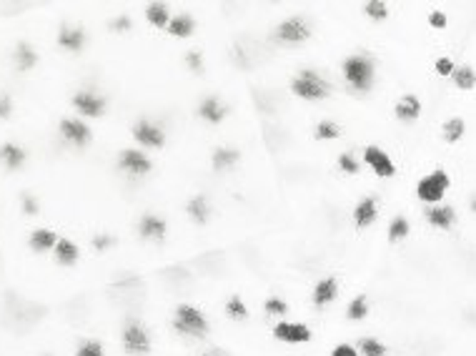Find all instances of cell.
Here are the masks:
<instances>
[{"label":"cell","instance_id":"1","mask_svg":"<svg viewBox=\"0 0 476 356\" xmlns=\"http://www.w3.org/2000/svg\"><path fill=\"white\" fill-rule=\"evenodd\" d=\"M344 80L356 93H369L374 88V75H376V63L369 56H349L341 66Z\"/></svg>","mask_w":476,"mask_h":356},{"label":"cell","instance_id":"2","mask_svg":"<svg viewBox=\"0 0 476 356\" xmlns=\"http://www.w3.org/2000/svg\"><path fill=\"white\" fill-rule=\"evenodd\" d=\"M173 329L178 334L191 336V339H206L211 331V324L203 311H199L191 304H181L176 309V314H173Z\"/></svg>","mask_w":476,"mask_h":356},{"label":"cell","instance_id":"3","mask_svg":"<svg viewBox=\"0 0 476 356\" xmlns=\"http://www.w3.org/2000/svg\"><path fill=\"white\" fill-rule=\"evenodd\" d=\"M291 93L304 100H324L331 93V83L326 78H321L316 70H301L291 80Z\"/></svg>","mask_w":476,"mask_h":356},{"label":"cell","instance_id":"4","mask_svg":"<svg viewBox=\"0 0 476 356\" xmlns=\"http://www.w3.org/2000/svg\"><path fill=\"white\" fill-rule=\"evenodd\" d=\"M449 186H451L449 173H446L444 168H436V171H431L429 176H424L419 184H416V196H419L424 204L436 206L446 196Z\"/></svg>","mask_w":476,"mask_h":356},{"label":"cell","instance_id":"5","mask_svg":"<svg viewBox=\"0 0 476 356\" xmlns=\"http://www.w3.org/2000/svg\"><path fill=\"white\" fill-rule=\"evenodd\" d=\"M123 351L128 356H148L151 354V334L141 321H128L123 326Z\"/></svg>","mask_w":476,"mask_h":356},{"label":"cell","instance_id":"6","mask_svg":"<svg viewBox=\"0 0 476 356\" xmlns=\"http://www.w3.org/2000/svg\"><path fill=\"white\" fill-rule=\"evenodd\" d=\"M131 133H133V138H136V141L146 148H163L166 146V131H163L158 123L148 121V118H141V121L133 123Z\"/></svg>","mask_w":476,"mask_h":356},{"label":"cell","instance_id":"7","mask_svg":"<svg viewBox=\"0 0 476 356\" xmlns=\"http://www.w3.org/2000/svg\"><path fill=\"white\" fill-rule=\"evenodd\" d=\"M118 168H121L123 173H128V176L141 178L153 171V163L151 158L138 151V148H126V151H121V156H118Z\"/></svg>","mask_w":476,"mask_h":356},{"label":"cell","instance_id":"8","mask_svg":"<svg viewBox=\"0 0 476 356\" xmlns=\"http://www.w3.org/2000/svg\"><path fill=\"white\" fill-rule=\"evenodd\" d=\"M70 103H73V108L78 110L80 115H85V118H100V115L105 113V108H108V100H105L103 95L93 93V90H78V93L70 98Z\"/></svg>","mask_w":476,"mask_h":356},{"label":"cell","instance_id":"9","mask_svg":"<svg viewBox=\"0 0 476 356\" xmlns=\"http://www.w3.org/2000/svg\"><path fill=\"white\" fill-rule=\"evenodd\" d=\"M311 36V28L304 18L293 16L288 21H283L281 26L276 28V41L286 43V46H296V43H304L306 38Z\"/></svg>","mask_w":476,"mask_h":356},{"label":"cell","instance_id":"10","mask_svg":"<svg viewBox=\"0 0 476 356\" xmlns=\"http://www.w3.org/2000/svg\"><path fill=\"white\" fill-rule=\"evenodd\" d=\"M58 131H60L63 141H68L70 146L85 148L90 141H93V133H90V128L85 126L83 121H78V118H60V126H58Z\"/></svg>","mask_w":476,"mask_h":356},{"label":"cell","instance_id":"11","mask_svg":"<svg viewBox=\"0 0 476 356\" xmlns=\"http://www.w3.org/2000/svg\"><path fill=\"white\" fill-rule=\"evenodd\" d=\"M364 163L376 173L379 178H391L396 173V166H393L391 156H388L384 148L379 146H366L364 148Z\"/></svg>","mask_w":476,"mask_h":356},{"label":"cell","instance_id":"12","mask_svg":"<svg viewBox=\"0 0 476 356\" xmlns=\"http://www.w3.org/2000/svg\"><path fill=\"white\" fill-rule=\"evenodd\" d=\"M273 339L283 341V344H306V341H311V329L306 324H296V321H278L273 326Z\"/></svg>","mask_w":476,"mask_h":356},{"label":"cell","instance_id":"13","mask_svg":"<svg viewBox=\"0 0 476 356\" xmlns=\"http://www.w3.org/2000/svg\"><path fill=\"white\" fill-rule=\"evenodd\" d=\"M58 46L68 53H80L85 48V31L80 26H60Z\"/></svg>","mask_w":476,"mask_h":356},{"label":"cell","instance_id":"14","mask_svg":"<svg viewBox=\"0 0 476 356\" xmlns=\"http://www.w3.org/2000/svg\"><path fill=\"white\" fill-rule=\"evenodd\" d=\"M166 231H168L166 219H161V216L156 214H146L141 219V224H138V234H141L146 241H163V239H166Z\"/></svg>","mask_w":476,"mask_h":356},{"label":"cell","instance_id":"15","mask_svg":"<svg viewBox=\"0 0 476 356\" xmlns=\"http://www.w3.org/2000/svg\"><path fill=\"white\" fill-rule=\"evenodd\" d=\"M38 53L36 48L31 46L28 41H21L16 46V51H13V68L18 70V73H28V70H33L38 66Z\"/></svg>","mask_w":476,"mask_h":356},{"label":"cell","instance_id":"16","mask_svg":"<svg viewBox=\"0 0 476 356\" xmlns=\"http://www.w3.org/2000/svg\"><path fill=\"white\" fill-rule=\"evenodd\" d=\"M339 296V281L334 276L321 278L314 286V293H311V301H314L316 309H324V306L334 304V299Z\"/></svg>","mask_w":476,"mask_h":356},{"label":"cell","instance_id":"17","mask_svg":"<svg viewBox=\"0 0 476 356\" xmlns=\"http://www.w3.org/2000/svg\"><path fill=\"white\" fill-rule=\"evenodd\" d=\"M199 115L203 118L206 123H211V126H218V123L226 121V115H228V105H223L218 98H213V95H208V98L201 100L199 105Z\"/></svg>","mask_w":476,"mask_h":356},{"label":"cell","instance_id":"18","mask_svg":"<svg viewBox=\"0 0 476 356\" xmlns=\"http://www.w3.org/2000/svg\"><path fill=\"white\" fill-rule=\"evenodd\" d=\"M26 158H28L26 148L18 146V143L8 141L0 146V166L8 168V171H18V168H23L26 166Z\"/></svg>","mask_w":476,"mask_h":356},{"label":"cell","instance_id":"19","mask_svg":"<svg viewBox=\"0 0 476 356\" xmlns=\"http://www.w3.org/2000/svg\"><path fill=\"white\" fill-rule=\"evenodd\" d=\"M58 239H60V236H58L55 231L36 229V231H31V236H28V246H31V251H36V253H48L55 248Z\"/></svg>","mask_w":476,"mask_h":356},{"label":"cell","instance_id":"20","mask_svg":"<svg viewBox=\"0 0 476 356\" xmlns=\"http://www.w3.org/2000/svg\"><path fill=\"white\" fill-rule=\"evenodd\" d=\"M53 258H55L58 266H75L80 258V248L70 239H58L55 248H53Z\"/></svg>","mask_w":476,"mask_h":356},{"label":"cell","instance_id":"21","mask_svg":"<svg viewBox=\"0 0 476 356\" xmlns=\"http://www.w3.org/2000/svg\"><path fill=\"white\" fill-rule=\"evenodd\" d=\"M426 221H429L434 229H441V231H449L451 226L456 224V211L451 209V206H431L429 211H426Z\"/></svg>","mask_w":476,"mask_h":356},{"label":"cell","instance_id":"22","mask_svg":"<svg viewBox=\"0 0 476 356\" xmlns=\"http://www.w3.org/2000/svg\"><path fill=\"white\" fill-rule=\"evenodd\" d=\"M393 113H396L398 121H406V123L416 121V118L421 115V100L413 93H406L396 105H393Z\"/></svg>","mask_w":476,"mask_h":356},{"label":"cell","instance_id":"23","mask_svg":"<svg viewBox=\"0 0 476 356\" xmlns=\"http://www.w3.org/2000/svg\"><path fill=\"white\" fill-rule=\"evenodd\" d=\"M379 219V206H376V199H364L361 204L354 209V224L356 229H369V226L374 224V221Z\"/></svg>","mask_w":476,"mask_h":356},{"label":"cell","instance_id":"24","mask_svg":"<svg viewBox=\"0 0 476 356\" xmlns=\"http://www.w3.org/2000/svg\"><path fill=\"white\" fill-rule=\"evenodd\" d=\"M241 161V151H236V148H216L213 156H211V163H213L216 171H226V168H233L236 163Z\"/></svg>","mask_w":476,"mask_h":356},{"label":"cell","instance_id":"25","mask_svg":"<svg viewBox=\"0 0 476 356\" xmlns=\"http://www.w3.org/2000/svg\"><path fill=\"white\" fill-rule=\"evenodd\" d=\"M186 214L191 216V221H194V224L203 226L206 221H208V216H211L208 199H206V196H194V199L189 201V206H186Z\"/></svg>","mask_w":476,"mask_h":356},{"label":"cell","instance_id":"26","mask_svg":"<svg viewBox=\"0 0 476 356\" xmlns=\"http://www.w3.org/2000/svg\"><path fill=\"white\" fill-rule=\"evenodd\" d=\"M166 31L171 33L173 38H189L191 33L196 31V21L191 16H176L168 21Z\"/></svg>","mask_w":476,"mask_h":356},{"label":"cell","instance_id":"27","mask_svg":"<svg viewBox=\"0 0 476 356\" xmlns=\"http://www.w3.org/2000/svg\"><path fill=\"white\" fill-rule=\"evenodd\" d=\"M146 21L153 28H166L171 21V13H168V3H148L146 6Z\"/></svg>","mask_w":476,"mask_h":356},{"label":"cell","instance_id":"28","mask_svg":"<svg viewBox=\"0 0 476 356\" xmlns=\"http://www.w3.org/2000/svg\"><path fill=\"white\" fill-rule=\"evenodd\" d=\"M464 133H466L464 118H449V121L441 126V138H444L446 143H459L461 138H464Z\"/></svg>","mask_w":476,"mask_h":356},{"label":"cell","instance_id":"29","mask_svg":"<svg viewBox=\"0 0 476 356\" xmlns=\"http://www.w3.org/2000/svg\"><path fill=\"white\" fill-rule=\"evenodd\" d=\"M408 234H411V224H408V219H403V216H396V219L388 224V241L391 244L403 241Z\"/></svg>","mask_w":476,"mask_h":356},{"label":"cell","instance_id":"30","mask_svg":"<svg viewBox=\"0 0 476 356\" xmlns=\"http://www.w3.org/2000/svg\"><path fill=\"white\" fill-rule=\"evenodd\" d=\"M451 78H454V85L459 90H471L476 83V73H474V68H469V66H464V68H454Z\"/></svg>","mask_w":476,"mask_h":356},{"label":"cell","instance_id":"31","mask_svg":"<svg viewBox=\"0 0 476 356\" xmlns=\"http://www.w3.org/2000/svg\"><path fill=\"white\" fill-rule=\"evenodd\" d=\"M346 316H349V321H361L369 316V299L366 296H356V299H351L349 309H346Z\"/></svg>","mask_w":476,"mask_h":356},{"label":"cell","instance_id":"32","mask_svg":"<svg viewBox=\"0 0 476 356\" xmlns=\"http://www.w3.org/2000/svg\"><path fill=\"white\" fill-rule=\"evenodd\" d=\"M339 136H341V128H339V123H334V121H321L319 126L314 128L316 141H336Z\"/></svg>","mask_w":476,"mask_h":356},{"label":"cell","instance_id":"33","mask_svg":"<svg viewBox=\"0 0 476 356\" xmlns=\"http://www.w3.org/2000/svg\"><path fill=\"white\" fill-rule=\"evenodd\" d=\"M364 13H366L374 23H381L388 18V6L384 0H369V3H364Z\"/></svg>","mask_w":476,"mask_h":356},{"label":"cell","instance_id":"34","mask_svg":"<svg viewBox=\"0 0 476 356\" xmlns=\"http://www.w3.org/2000/svg\"><path fill=\"white\" fill-rule=\"evenodd\" d=\"M356 351H359V356H386V346L381 341L371 339V336L359 341V349Z\"/></svg>","mask_w":476,"mask_h":356},{"label":"cell","instance_id":"35","mask_svg":"<svg viewBox=\"0 0 476 356\" xmlns=\"http://www.w3.org/2000/svg\"><path fill=\"white\" fill-rule=\"evenodd\" d=\"M226 314H228L233 321H246L248 319V309H246V304L241 301V296H231L228 304H226Z\"/></svg>","mask_w":476,"mask_h":356},{"label":"cell","instance_id":"36","mask_svg":"<svg viewBox=\"0 0 476 356\" xmlns=\"http://www.w3.org/2000/svg\"><path fill=\"white\" fill-rule=\"evenodd\" d=\"M263 309H266L268 316H286L288 314V304L283 299H278V296H271V299H266V304H263Z\"/></svg>","mask_w":476,"mask_h":356},{"label":"cell","instance_id":"37","mask_svg":"<svg viewBox=\"0 0 476 356\" xmlns=\"http://www.w3.org/2000/svg\"><path fill=\"white\" fill-rule=\"evenodd\" d=\"M339 168L344 173H349V176H356V173L361 171V163L356 161L351 153H341V156H339Z\"/></svg>","mask_w":476,"mask_h":356},{"label":"cell","instance_id":"38","mask_svg":"<svg viewBox=\"0 0 476 356\" xmlns=\"http://www.w3.org/2000/svg\"><path fill=\"white\" fill-rule=\"evenodd\" d=\"M75 356H105V349L100 341H85V344L78 346Z\"/></svg>","mask_w":476,"mask_h":356},{"label":"cell","instance_id":"39","mask_svg":"<svg viewBox=\"0 0 476 356\" xmlns=\"http://www.w3.org/2000/svg\"><path fill=\"white\" fill-rule=\"evenodd\" d=\"M186 66H189L194 73H203V56H201L199 51H191L189 56H186Z\"/></svg>","mask_w":476,"mask_h":356},{"label":"cell","instance_id":"40","mask_svg":"<svg viewBox=\"0 0 476 356\" xmlns=\"http://www.w3.org/2000/svg\"><path fill=\"white\" fill-rule=\"evenodd\" d=\"M90 244H93L95 251H105V248L115 246V239H113V236H108V234H103V236H93V239H90Z\"/></svg>","mask_w":476,"mask_h":356},{"label":"cell","instance_id":"41","mask_svg":"<svg viewBox=\"0 0 476 356\" xmlns=\"http://www.w3.org/2000/svg\"><path fill=\"white\" fill-rule=\"evenodd\" d=\"M434 68L441 78H449V75L454 73V63H451V58H439V61L434 63Z\"/></svg>","mask_w":476,"mask_h":356},{"label":"cell","instance_id":"42","mask_svg":"<svg viewBox=\"0 0 476 356\" xmlns=\"http://www.w3.org/2000/svg\"><path fill=\"white\" fill-rule=\"evenodd\" d=\"M13 115V98L11 95H0V121H8Z\"/></svg>","mask_w":476,"mask_h":356},{"label":"cell","instance_id":"43","mask_svg":"<svg viewBox=\"0 0 476 356\" xmlns=\"http://www.w3.org/2000/svg\"><path fill=\"white\" fill-rule=\"evenodd\" d=\"M446 13H441V11H431V16H429V26L431 28H436V31H444L446 28Z\"/></svg>","mask_w":476,"mask_h":356},{"label":"cell","instance_id":"44","mask_svg":"<svg viewBox=\"0 0 476 356\" xmlns=\"http://www.w3.org/2000/svg\"><path fill=\"white\" fill-rule=\"evenodd\" d=\"M331 356H359V351H356V346H351V344H339V346H334Z\"/></svg>","mask_w":476,"mask_h":356},{"label":"cell","instance_id":"45","mask_svg":"<svg viewBox=\"0 0 476 356\" xmlns=\"http://www.w3.org/2000/svg\"><path fill=\"white\" fill-rule=\"evenodd\" d=\"M23 211H26V214H31V216H36L38 211H41V206L36 204V199H33L31 194L23 196Z\"/></svg>","mask_w":476,"mask_h":356},{"label":"cell","instance_id":"46","mask_svg":"<svg viewBox=\"0 0 476 356\" xmlns=\"http://www.w3.org/2000/svg\"><path fill=\"white\" fill-rule=\"evenodd\" d=\"M110 28H113V31H131L133 21L128 16H121V18H115V21L110 23Z\"/></svg>","mask_w":476,"mask_h":356},{"label":"cell","instance_id":"47","mask_svg":"<svg viewBox=\"0 0 476 356\" xmlns=\"http://www.w3.org/2000/svg\"><path fill=\"white\" fill-rule=\"evenodd\" d=\"M201 356H221V354H201Z\"/></svg>","mask_w":476,"mask_h":356}]
</instances>
